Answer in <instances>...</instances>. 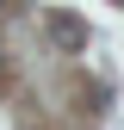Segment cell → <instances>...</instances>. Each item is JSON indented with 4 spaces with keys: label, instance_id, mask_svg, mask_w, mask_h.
Segmentation results:
<instances>
[{
    "label": "cell",
    "instance_id": "1",
    "mask_svg": "<svg viewBox=\"0 0 124 130\" xmlns=\"http://www.w3.org/2000/svg\"><path fill=\"white\" fill-rule=\"evenodd\" d=\"M50 43L68 50V56H81V50H87V25L74 19V12H50Z\"/></svg>",
    "mask_w": 124,
    "mask_h": 130
},
{
    "label": "cell",
    "instance_id": "2",
    "mask_svg": "<svg viewBox=\"0 0 124 130\" xmlns=\"http://www.w3.org/2000/svg\"><path fill=\"white\" fill-rule=\"evenodd\" d=\"M0 12H6V0H0Z\"/></svg>",
    "mask_w": 124,
    "mask_h": 130
}]
</instances>
